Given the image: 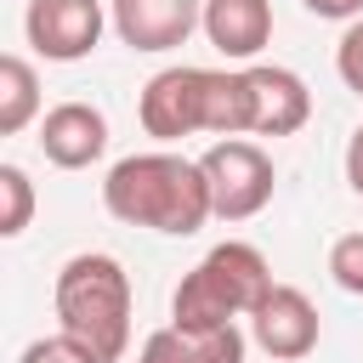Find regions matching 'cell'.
I'll return each mask as SVG.
<instances>
[{
    "mask_svg": "<svg viewBox=\"0 0 363 363\" xmlns=\"http://www.w3.org/2000/svg\"><path fill=\"white\" fill-rule=\"evenodd\" d=\"M17 363H96V357H91L85 346H74V340L57 329V335H45V340H28Z\"/></svg>",
    "mask_w": 363,
    "mask_h": 363,
    "instance_id": "e0dca14e",
    "label": "cell"
},
{
    "mask_svg": "<svg viewBox=\"0 0 363 363\" xmlns=\"http://www.w3.org/2000/svg\"><path fill=\"white\" fill-rule=\"evenodd\" d=\"M102 0H28L23 11V34L45 62H79L96 51L102 40Z\"/></svg>",
    "mask_w": 363,
    "mask_h": 363,
    "instance_id": "8992f818",
    "label": "cell"
},
{
    "mask_svg": "<svg viewBox=\"0 0 363 363\" xmlns=\"http://www.w3.org/2000/svg\"><path fill=\"white\" fill-rule=\"evenodd\" d=\"M244 329L238 323H221V329H182V323H164L142 340L136 363H244Z\"/></svg>",
    "mask_w": 363,
    "mask_h": 363,
    "instance_id": "7c38bea8",
    "label": "cell"
},
{
    "mask_svg": "<svg viewBox=\"0 0 363 363\" xmlns=\"http://www.w3.org/2000/svg\"><path fill=\"white\" fill-rule=\"evenodd\" d=\"M199 28L227 62H255L272 40V0H204Z\"/></svg>",
    "mask_w": 363,
    "mask_h": 363,
    "instance_id": "8fae6325",
    "label": "cell"
},
{
    "mask_svg": "<svg viewBox=\"0 0 363 363\" xmlns=\"http://www.w3.org/2000/svg\"><path fill=\"white\" fill-rule=\"evenodd\" d=\"M346 182H352V193L363 199V125H357L352 142H346Z\"/></svg>",
    "mask_w": 363,
    "mask_h": 363,
    "instance_id": "d6986e66",
    "label": "cell"
},
{
    "mask_svg": "<svg viewBox=\"0 0 363 363\" xmlns=\"http://www.w3.org/2000/svg\"><path fill=\"white\" fill-rule=\"evenodd\" d=\"M244 85H250V136H295L312 119V91L295 68L244 62Z\"/></svg>",
    "mask_w": 363,
    "mask_h": 363,
    "instance_id": "ba28073f",
    "label": "cell"
},
{
    "mask_svg": "<svg viewBox=\"0 0 363 363\" xmlns=\"http://www.w3.org/2000/svg\"><path fill=\"white\" fill-rule=\"evenodd\" d=\"M40 153L57 170H91L108 153V119L91 102H57L40 119Z\"/></svg>",
    "mask_w": 363,
    "mask_h": 363,
    "instance_id": "30bf717a",
    "label": "cell"
},
{
    "mask_svg": "<svg viewBox=\"0 0 363 363\" xmlns=\"http://www.w3.org/2000/svg\"><path fill=\"white\" fill-rule=\"evenodd\" d=\"M108 23L130 51H176L204 23V0H108Z\"/></svg>",
    "mask_w": 363,
    "mask_h": 363,
    "instance_id": "9c48e42d",
    "label": "cell"
},
{
    "mask_svg": "<svg viewBox=\"0 0 363 363\" xmlns=\"http://www.w3.org/2000/svg\"><path fill=\"white\" fill-rule=\"evenodd\" d=\"M335 74L346 79V91L363 96V17H352L346 34L335 40Z\"/></svg>",
    "mask_w": 363,
    "mask_h": 363,
    "instance_id": "2e32d148",
    "label": "cell"
},
{
    "mask_svg": "<svg viewBox=\"0 0 363 363\" xmlns=\"http://www.w3.org/2000/svg\"><path fill=\"white\" fill-rule=\"evenodd\" d=\"M250 340L272 357V363H301L318 352V306L306 301V289L295 284H272L261 295V306L250 312Z\"/></svg>",
    "mask_w": 363,
    "mask_h": 363,
    "instance_id": "52a82bcc",
    "label": "cell"
},
{
    "mask_svg": "<svg viewBox=\"0 0 363 363\" xmlns=\"http://www.w3.org/2000/svg\"><path fill=\"white\" fill-rule=\"evenodd\" d=\"M136 119L153 142H182V136H250V85L244 68H159L142 85Z\"/></svg>",
    "mask_w": 363,
    "mask_h": 363,
    "instance_id": "7a4b0ae2",
    "label": "cell"
},
{
    "mask_svg": "<svg viewBox=\"0 0 363 363\" xmlns=\"http://www.w3.org/2000/svg\"><path fill=\"white\" fill-rule=\"evenodd\" d=\"M40 113V74L28 57H0V136H17L28 130Z\"/></svg>",
    "mask_w": 363,
    "mask_h": 363,
    "instance_id": "4fadbf2b",
    "label": "cell"
},
{
    "mask_svg": "<svg viewBox=\"0 0 363 363\" xmlns=\"http://www.w3.org/2000/svg\"><path fill=\"white\" fill-rule=\"evenodd\" d=\"M57 323L74 346H85L96 363H119L130 352V278L113 255L85 250L62 261L57 272Z\"/></svg>",
    "mask_w": 363,
    "mask_h": 363,
    "instance_id": "3957f363",
    "label": "cell"
},
{
    "mask_svg": "<svg viewBox=\"0 0 363 363\" xmlns=\"http://www.w3.org/2000/svg\"><path fill=\"white\" fill-rule=\"evenodd\" d=\"M272 289V267L255 244L244 238H227L216 244L170 295V323L182 329H221V323H238L261 306V295Z\"/></svg>",
    "mask_w": 363,
    "mask_h": 363,
    "instance_id": "277c9868",
    "label": "cell"
},
{
    "mask_svg": "<svg viewBox=\"0 0 363 363\" xmlns=\"http://www.w3.org/2000/svg\"><path fill=\"white\" fill-rule=\"evenodd\" d=\"M102 204H108L113 221L153 227V233H170V238H187V233H199L216 216L204 164L182 159V153H164V147L119 159L102 176Z\"/></svg>",
    "mask_w": 363,
    "mask_h": 363,
    "instance_id": "6da1fadb",
    "label": "cell"
},
{
    "mask_svg": "<svg viewBox=\"0 0 363 363\" xmlns=\"http://www.w3.org/2000/svg\"><path fill=\"white\" fill-rule=\"evenodd\" d=\"M329 278L346 295H363V233H340L329 244Z\"/></svg>",
    "mask_w": 363,
    "mask_h": 363,
    "instance_id": "9a60e30c",
    "label": "cell"
},
{
    "mask_svg": "<svg viewBox=\"0 0 363 363\" xmlns=\"http://www.w3.org/2000/svg\"><path fill=\"white\" fill-rule=\"evenodd\" d=\"M34 216V182L23 164H0V238H17Z\"/></svg>",
    "mask_w": 363,
    "mask_h": 363,
    "instance_id": "5bb4252c",
    "label": "cell"
},
{
    "mask_svg": "<svg viewBox=\"0 0 363 363\" xmlns=\"http://www.w3.org/2000/svg\"><path fill=\"white\" fill-rule=\"evenodd\" d=\"M312 17H329V23H352V17H363V0H301Z\"/></svg>",
    "mask_w": 363,
    "mask_h": 363,
    "instance_id": "ac0fdd59",
    "label": "cell"
},
{
    "mask_svg": "<svg viewBox=\"0 0 363 363\" xmlns=\"http://www.w3.org/2000/svg\"><path fill=\"white\" fill-rule=\"evenodd\" d=\"M199 164H204L210 204H216L221 221H250V216H261L272 204L278 170H272V159H267L261 142H250V136H216Z\"/></svg>",
    "mask_w": 363,
    "mask_h": 363,
    "instance_id": "5b68a950",
    "label": "cell"
}]
</instances>
